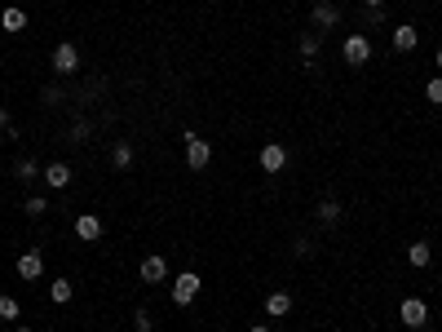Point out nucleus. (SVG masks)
I'll return each instance as SVG.
<instances>
[{
	"label": "nucleus",
	"mask_w": 442,
	"mask_h": 332,
	"mask_svg": "<svg viewBox=\"0 0 442 332\" xmlns=\"http://www.w3.org/2000/svg\"><path fill=\"white\" fill-rule=\"evenodd\" d=\"M367 5H372V9H380V5H385V0H367Z\"/></svg>",
	"instance_id": "29"
},
{
	"label": "nucleus",
	"mask_w": 442,
	"mask_h": 332,
	"mask_svg": "<svg viewBox=\"0 0 442 332\" xmlns=\"http://www.w3.org/2000/svg\"><path fill=\"white\" fill-rule=\"evenodd\" d=\"M341 217V204L337 199H323V204H318V222H337Z\"/></svg>",
	"instance_id": "20"
},
{
	"label": "nucleus",
	"mask_w": 442,
	"mask_h": 332,
	"mask_svg": "<svg viewBox=\"0 0 442 332\" xmlns=\"http://www.w3.org/2000/svg\"><path fill=\"white\" fill-rule=\"evenodd\" d=\"M434 63H438V71H442V49H438V58H434Z\"/></svg>",
	"instance_id": "30"
},
{
	"label": "nucleus",
	"mask_w": 442,
	"mask_h": 332,
	"mask_svg": "<svg viewBox=\"0 0 442 332\" xmlns=\"http://www.w3.org/2000/svg\"><path fill=\"white\" fill-rule=\"evenodd\" d=\"M253 332H270V328H266V324H253Z\"/></svg>",
	"instance_id": "28"
},
{
	"label": "nucleus",
	"mask_w": 442,
	"mask_h": 332,
	"mask_svg": "<svg viewBox=\"0 0 442 332\" xmlns=\"http://www.w3.org/2000/svg\"><path fill=\"white\" fill-rule=\"evenodd\" d=\"M40 275H44V257H40V253H22V257H18V279L35 283Z\"/></svg>",
	"instance_id": "6"
},
{
	"label": "nucleus",
	"mask_w": 442,
	"mask_h": 332,
	"mask_svg": "<svg viewBox=\"0 0 442 332\" xmlns=\"http://www.w3.org/2000/svg\"><path fill=\"white\" fill-rule=\"evenodd\" d=\"M44 102H49V106H53V102H62V89L49 85V89H44Z\"/></svg>",
	"instance_id": "26"
},
{
	"label": "nucleus",
	"mask_w": 442,
	"mask_h": 332,
	"mask_svg": "<svg viewBox=\"0 0 442 332\" xmlns=\"http://www.w3.org/2000/svg\"><path fill=\"white\" fill-rule=\"evenodd\" d=\"M49 297H53L58 306H67L71 297H76V288H71V279H53V288H49Z\"/></svg>",
	"instance_id": "17"
},
{
	"label": "nucleus",
	"mask_w": 442,
	"mask_h": 332,
	"mask_svg": "<svg viewBox=\"0 0 442 332\" xmlns=\"http://www.w3.org/2000/svg\"><path fill=\"white\" fill-rule=\"evenodd\" d=\"M18 315H22V306H18L14 297H0V319H5V324H14Z\"/></svg>",
	"instance_id": "19"
},
{
	"label": "nucleus",
	"mask_w": 442,
	"mask_h": 332,
	"mask_svg": "<svg viewBox=\"0 0 442 332\" xmlns=\"http://www.w3.org/2000/svg\"><path fill=\"white\" fill-rule=\"evenodd\" d=\"M133 328L137 332H151V310H133Z\"/></svg>",
	"instance_id": "23"
},
{
	"label": "nucleus",
	"mask_w": 442,
	"mask_h": 332,
	"mask_svg": "<svg viewBox=\"0 0 442 332\" xmlns=\"http://www.w3.org/2000/svg\"><path fill=\"white\" fill-rule=\"evenodd\" d=\"M111 164H115V169H133V147H128V142H115V147H111Z\"/></svg>",
	"instance_id": "15"
},
{
	"label": "nucleus",
	"mask_w": 442,
	"mask_h": 332,
	"mask_svg": "<svg viewBox=\"0 0 442 332\" xmlns=\"http://www.w3.org/2000/svg\"><path fill=\"white\" fill-rule=\"evenodd\" d=\"M301 53H305V58L318 53V35H301Z\"/></svg>",
	"instance_id": "24"
},
{
	"label": "nucleus",
	"mask_w": 442,
	"mask_h": 332,
	"mask_svg": "<svg viewBox=\"0 0 442 332\" xmlns=\"http://www.w3.org/2000/svg\"><path fill=\"white\" fill-rule=\"evenodd\" d=\"M0 128H9V111H5V106H0Z\"/></svg>",
	"instance_id": "27"
},
{
	"label": "nucleus",
	"mask_w": 442,
	"mask_h": 332,
	"mask_svg": "<svg viewBox=\"0 0 442 332\" xmlns=\"http://www.w3.org/2000/svg\"><path fill=\"white\" fill-rule=\"evenodd\" d=\"M22 208H27V217H44V213H49V199H44V195H31Z\"/></svg>",
	"instance_id": "18"
},
{
	"label": "nucleus",
	"mask_w": 442,
	"mask_h": 332,
	"mask_svg": "<svg viewBox=\"0 0 442 332\" xmlns=\"http://www.w3.org/2000/svg\"><path fill=\"white\" fill-rule=\"evenodd\" d=\"M407 262H411V266H429V262H434V248H429L425 240H416V244L407 248Z\"/></svg>",
	"instance_id": "14"
},
{
	"label": "nucleus",
	"mask_w": 442,
	"mask_h": 332,
	"mask_svg": "<svg viewBox=\"0 0 442 332\" xmlns=\"http://www.w3.org/2000/svg\"><path fill=\"white\" fill-rule=\"evenodd\" d=\"M398 319L407 328H425L429 324V306L420 301V297H407V301H398Z\"/></svg>",
	"instance_id": "3"
},
{
	"label": "nucleus",
	"mask_w": 442,
	"mask_h": 332,
	"mask_svg": "<svg viewBox=\"0 0 442 332\" xmlns=\"http://www.w3.org/2000/svg\"><path fill=\"white\" fill-rule=\"evenodd\" d=\"M18 177H22V182H35V177H40V164H35V160H18Z\"/></svg>",
	"instance_id": "21"
},
{
	"label": "nucleus",
	"mask_w": 442,
	"mask_h": 332,
	"mask_svg": "<svg viewBox=\"0 0 442 332\" xmlns=\"http://www.w3.org/2000/svg\"><path fill=\"white\" fill-rule=\"evenodd\" d=\"M142 279H146V283H164V279H169L164 257H146V262H142Z\"/></svg>",
	"instance_id": "10"
},
{
	"label": "nucleus",
	"mask_w": 442,
	"mask_h": 332,
	"mask_svg": "<svg viewBox=\"0 0 442 332\" xmlns=\"http://www.w3.org/2000/svg\"><path fill=\"white\" fill-rule=\"evenodd\" d=\"M199 283H204V279H199L195 270H186V275H177V283H173V301H177V306H190V301L199 297Z\"/></svg>",
	"instance_id": "4"
},
{
	"label": "nucleus",
	"mask_w": 442,
	"mask_h": 332,
	"mask_svg": "<svg viewBox=\"0 0 442 332\" xmlns=\"http://www.w3.org/2000/svg\"><path fill=\"white\" fill-rule=\"evenodd\" d=\"M416 44H420V31L416 27H393V49L398 53H411Z\"/></svg>",
	"instance_id": "9"
},
{
	"label": "nucleus",
	"mask_w": 442,
	"mask_h": 332,
	"mask_svg": "<svg viewBox=\"0 0 442 332\" xmlns=\"http://www.w3.org/2000/svg\"><path fill=\"white\" fill-rule=\"evenodd\" d=\"M208 160H212V147H208V142L204 138H195V133H190L186 138V169H208Z\"/></svg>",
	"instance_id": "2"
},
{
	"label": "nucleus",
	"mask_w": 442,
	"mask_h": 332,
	"mask_svg": "<svg viewBox=\"0 0 442 332\" xmlns=\"http://www.w3.org/2000/svg\"><path fill=\"white\" fill-rule=\"evenodd\" d=\"M425 98L434 102V106H442V76H434V80L425 85Z\"/></svg>",
	"instance_id": "22"
},
{
	"label": "nucleus",
	"mask_w": 442,
	"mask_h": 332,
	"mask_svg": "<svg viewBox=\"0 0 442 332\" xmlns=\"http://www.w3.org/2000/svg\"><path fill=\"white\" fill-rule=\"evenodd\" d=\"M283 164H288V151H283L279 142H270V147L261 151V173H283Z\"/></svg>",
	"instance_id": "7"
},
{
	"label": "nucleus",
	"mask_w": 442,
	"mask_h": 332,
	"mask_svg": "<svg viewBox=\"0 0 442 332\" xmlns=\"http://www.w3.org/2000/svg\"><path fill=\"white\" fill-rule=\"evenodd\" d=\"M0 27H5L9 35H14V31H22V27H27V14H22L18 5H9L5 14H0Z\"/></svg>",
	"instance_id": "12"
},
{
	"label": "nucleus",
	"mask_w": 442,
	"mask_h": 332,
	"mask_svg": "<svg viewBox=\"0 0 442 332\" xmlns=\"http://www.w3.org/2000/svg\"><path fill=\"white\" fill-rule=\"evenodd\" d=\"M266 315H270V319L292 315V297H288V292H270V297H266Z\"/></svg>",
	"instance_id": "11"
},
{
	"label": "nucleus",
	"mask_w": 442,
	"mask_h": 332,
	"mask_svg": "<svg viewBox=\"0 0 442 332\" xmlns=\"http://www.w3.org/2000/svg\"><path fill=\"white\" fill-rule=\"evenodd\" d=\"M85 138H89V124L76 120V128H71V142H85Z\"/></svg>",
	"instance_id": "25"
},
{
	"label": "nucleus",
	"mask_w": 442,
	"mask_h": 332,
	"mask_svg": "<svg viewBox=\"0 0 442 332\" xmlns=\"http://www.w3.org/2000/svg\"><path fill=\"white\" fill-rule=\"evenodd\" d=\"M314 22H318V27H337V22H341L337 5H314Z\"/></svg>",
	"instance_id": "16"
},
{
	"label": "nucleus",
	"mask_w": 442,
	"mask_h": 332,
	"mask_svg": "<svg viewBox=\"0 0 442 332\" xmlns=\"http://www.w3.org/2000/svg\"><path fill=\"white\" fill-rule=\"evenodd\" d=\"M44 182H49L53 191H62V186H71V169L67 164H49V169H44Z\"/></svg>",
	"instance_id": "13"
},
{
	"label": "nucleus",
	"mask_w": 442,
	"mask_h": 332,
	"mask_svg": "<svg viewBox=\"0 0 442 332\" xmlns=\"http://www.w3.org/2000/svg\"><path fill=\"white\" fill-rule=\"evenodd\" d=\"M14 332H31V328H14Z\"/></svg>",
	"instance_id": "31"
},
{
	"label": "nucleus",
	"mask_w": 442,
	"mask_h": 332,
	"mask_svg": "<svg viewBox=\"0 0 442 332\" xmlns=\"http://www.w3.org/2000/svg\"><path fill=\"white\" fill-rule=\"evenodd\" d=\"M76 235H80V240H102V222L98 217H93V213H80V217H76Z\"/></svg>",
	"instance_id": "8"
},
{
	"label": "nucleus",
	"mask_w": 442,
	"mask_h": 332,
	"mask_svg": "<svg viewBox=\"0 0 442 332\" xmlns=\"http://www.w3.org/2000/svg\"><path fill=\"white\" fill-rule=\"evenodd\" d=\"M53 71H58V76L80 71V49H76V44H58V49H53Z\"/></svg>",
	"instance_id": "5"
},
{
	"label": "nucleus",
	"mask_w": 442,
	"mask_h": 332,
	"mask_svg": "<svg viewBox=\"0 0 442 332\" xmlns=\"http://www.w3.org/2000/svg\"><path fill=\"white\" fill-rule=\"evenodd\" d=\"M341 53H345V63H350V67H363V63H372V44H367V35H345Z\"/></svg>",
	"instance_id": "1"
}]
</instances>
